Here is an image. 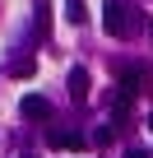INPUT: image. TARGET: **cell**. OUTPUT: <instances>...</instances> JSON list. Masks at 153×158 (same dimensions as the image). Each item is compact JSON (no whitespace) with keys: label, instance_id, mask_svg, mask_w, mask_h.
Here are the masks:
<instances>
[{"label":"cell","instance_id":"cell-9","mask_svg":"<svg viewBox=\"0 0 153 158\" xmlns=\"http://www.w3.org/2000/svg\"><path fill=\"white\" fill-rule=\"evenodd\" d=\"M28 158H33V153H28Z\"/></svg>","mask_w":153,"mask_h":158},{"label":"cell","instance_id":"cell-1","mask_svg":"<svg viewBox=\"0 0 153 158\" xmlns=\"http://www.w3.org/2000/svg\"><path fill=\"white\" fill-rule=\"evenodd\" d=\"M102 28H107L111 37H135L139 19H135V10L125 5V0H107V10H102Z\"/></svg>","mask_w":153,"mask_h":158},{"label":"cell","instance_id":"cell-8","mask_svg":"<svg viewBox=\"0 0 153 158\" xmlns=\"http://www.w3.org/2000/svg\"><path fill=\"white\" fill-rule=\"evenodd\" d=\"M148 130H153V116H148Z\"/></svg>","mask_w":153,"mask_h":158},{"label":"cell","instance_id":"cell-4","mask_svg":"<svg viewBox=\"0 0 153 158\" xmlns=\"http://www.w3.org/2000/svg\"><path fill=\"white\" fill-rule=\"evenodd\" d=\"M70 98H74V102H84V98H88V70H84V65H74V70H70Z\"/></svg>","mask_w":153,"mask_h":158},{"label":"cell","instance_id":"cell-3","mask_svg":"<svg viewBox=\"0 0 153 158\" xmlns=\"http://www.w3.org/2000/svg\"><path fill=\"white\" fill-rule=\"evenodd\" d=\"M19 112H23V121H51V102L37 98V93H28V98L19 102Z\"/></svg>","mask_w":153,"mask_h":158},{"label":"cell","instance_id":"cell-7","mask_svg":"<svg viewBox=\"0 0 153 158\" xmlns=\"http://www.w3.org/2000/svg\"><path fill=\"white\" fill-rule=\"evenodd\" d=\"M125 158H153L148 149H125Z\"/></svg>","mask_w":153,"mask_h":158},{"label":"cell","instance_id":"cell-5","mask_svg":"<svg viewBox=\"0 0 153 158\" xmlns=\"http://www.w3.org/2000/svg\"><path fill=\"white\" fill-rule=\"evenodd\" d=\"M65 19L70 23H84L88 14H84V0H65Z\"/></svg>","mask_w":153,"mask_h":158},{"label":"cell","instance_id":"cell-6","mask_svg":"<svg viewBox=\"0 0 153 158\" xmlns=\"http://www.w3.org/2000/svg\"><path fill=\"white\" fill-rule=\"evenodd\" d=\"M10 74H19V79H28V74H33V60H14V65H10Z\"/></svg>","mask_w":153,"mask_h":158},{"label":"cell","instance_id":"cell-2","mask_svg":"<svg viewBox=\"0 0 153 158\" xmlns=\"http://www.w3.org/2000/svg\"><path fill=\"white\" fill-rule=\"evenodd\" d=\"M46 144H51V149H84L88 139H84L79 130H60V126H51V130H46Z\"/></svg>","mask_w":153,"mask_h":158}]
</instances>
